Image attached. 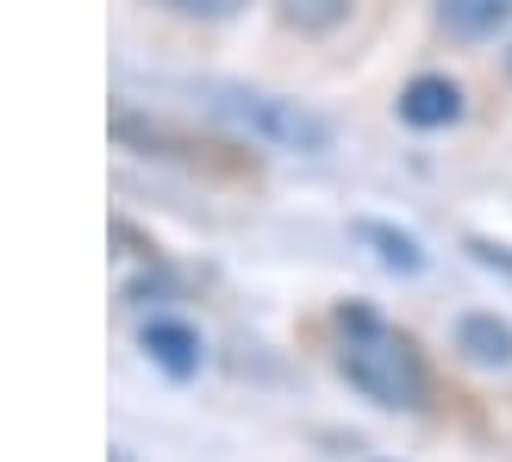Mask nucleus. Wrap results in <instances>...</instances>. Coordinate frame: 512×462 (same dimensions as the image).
Wrapping results in <instances>:
<instances>
[{
    "mask_svg": "<svg viewBox=\"0 0 512 462\" xmlns=\"http://www.w3.org/2000/svg\"><path fill=\"white\" fill-rule=\"evenodd\" d=\"M456 344H463L475 363H512V325L500 313H469L463 325H456Z\"/></svg>",
    "mask_w": 512,
    "mask_h": 462,
    "instance_id": "nucleus-7",
    "label": "nucleus"
},
{
    "mask_svg": "<svg viewBox=\"0 0 512 462\" xmlns=\"http://www.w3.org/2000/svg\"><path fill=\"white\" fill-rule=\"evenodd\" d=\"M356 238H363L375 250V263L381 269H394V275H419L425 269V250L413 231H400V225H381V219H356Z\"/></svg>",
    "mask_w": 512,
    "mask_h": 462,
    "instance_id": "nucleus-5",
    "label": "nucleus"
},
{
    "mask_svg": "<svg viewBox=\"0 0 512 462\" xmlns=\"http://www.w3.org/2000/svg\"><path fill=\"white\" fill-rule=\"evenodd\" d=\"M400 119L419 125V132L456 125V119H463V88H456L450 75H419V82L400 88Z\"/></svg>",
    "mask_w": 512,
    "mask_h": 462,
    "instance_id": "nucleus-3",
    "label": "nucleus"
},
{
    "mask_svg": "<svg viewBox=\"0 0 512 462\" xmlns=\"http://www.w3.org/2000/svg\"><path fill=\"white\" fill-rule=\"evenodd\" d=\"M169 13H188V19H232L244 0H163Z\"/></svg>",
    "mask_w": 512,
    "mask_h": 462,
    "instance_id": "nucleus-9",
    "label": "nucleus"
},
{
    "mask_svg": "<svg viewBox=\"0 0 512 462\" xmlns=\"http://www.w3.org/2000/svg\"><path fill=\"white\" fill-rule=\"evenodd\" d=\"M338 331H344V375L350 388H363L375 406H419L425 400V369H419V350L400 338L394 325H381L369 306H344L338 313Z\"/></svg>",
    "mask_w": 512,
    "mask_h": 462,
    "instance_id": "nucleus-1",
    "label": "nucleus"
},
{
    "mask_svg": "<svg viewBox=\"0 0 512 462\" xmlns=\"http://www.w3.org/2000/svg\"><path fill=\"white\" fill-rule=\"evenodd\" d=\"M438 19L450 38H494L512 19V0H438Z\"/></svg>",
    "mask_w": 512,
    "mask_h": 462,
    "instance_id": "nucleus-6",
    "label": "nucleus"
},
{
    "mask_svg": "<svg viewBox=\"0 0 512 462\" xmlns=\"http://www.w3.org/2000/svg\"><path fill=\"white\" fill-rule=\"evenodd\" d=\"M506 63H512V50H506Z\"/></svg>",
    "mask_w": 512,
    "mask_h": 462,
    "instance_id": "nucleus-10",
    "label": "nucleus"
},
{
    "mask_svg": "<svg viewBox=\"0 0 512 462\" xmlns=\"http://www.w3.org/2000/svg\"><path fill=\"white\" fill-rule=\"evenodd\" d=\"M144 350H150V363L163 375H175V381H188L200 369V331L182 325V319H150L144 325Z\"/></svg>",
    "mask_w": 512,
    "mask_h": 462,
    "instance_id": "nucleus-4",
    "label": "nucleus"
},
{
    "mask_svg": "<svg viewBox=\"0 0 512 462\" xmlns=\"http://www.w3.org/2000/svg\"><path fill=\"white\" fill-rule=\"evenodd\" d=\"M213 107L244 125L250 138H263L275 150H300V157H319L331 144V125L319 113H306L300 100H281V94H263V88H213Z\"/></svg>",
    "mask_w": 512,
    "mask_h": 462,
    "instance_id": "nucleus-2",
    "label": "nucleus"
},
{
    "mask_svg": "<svg viewBox=\"0 0 512 462\" xmlns=\"http://www.w3.org/2000/svg\"><path fill=\"white\" fill-rule=\"evenodd\" d=\"M350 0H281V13H288L294 25H306V32H325V25L344 19Z\"/></svg>",
    "mask_w": 512,
    "mask_h": 462,
    "instance_id": "nucleus-8",
    "label": "nucleus"
}]
</instances>
